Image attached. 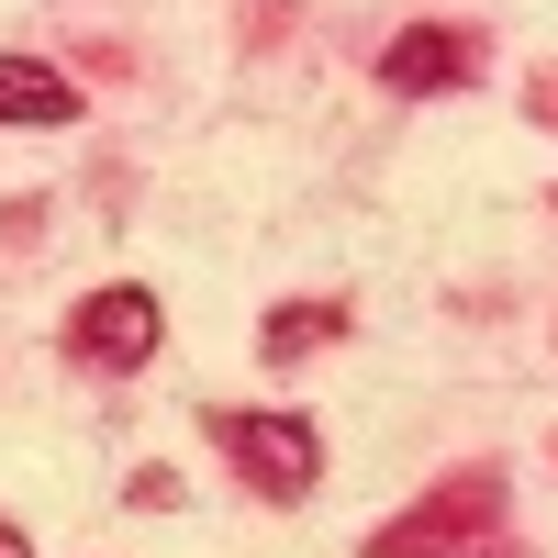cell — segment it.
Listing matches in <instances>:
<instances>
[{
	"instance_id": "cell-1",
	"label": "cell",
	"mask_w": 558,
	"mask_h": 558,
	"mask_svg": "<svg viewBox=\"0 0 558 558\" xmlns=\"http://www.w3.org/2000/svg\"><path fill=\"white\" fill-rule=\"evenodd\" d=\"M213 447L268 492V502H302L324 481V425L313 413H279V402H246V413H213Z\"/></svg>"
},
{
	"instance_id": "cell-2",
	"label": "cell",
	"mask_w": 558,
	"mask_h": 558,
	"mask_svg": "<svg viewBox=\"0 0 558 558\" xmlns=\"http://www.w3.org/2000/svg\"><path fill=\"white\" fill-rule=\"evenodd\" d=\"M157 336H168V313H157V291H134V279H112V291H89V302L68 313V347H78L89 368H146Z\"/></svg>"
},
{
	"instance_id": "cell-3",
	"label": "cell",
	"mask_w": 558,
	"mask_h": 558,
	"mask_svg": "<svg viewBox=\"0 0 558 558\" xmlns=\"http://www.w3.org/2000/svg\"><path fill=\"white\" fill-rule=\"evenodd\" d=\"M0 123H78V78L45 57H0Z\"/></svg>"
},
{
	"instance_id": "cell-4",
	"label": "cell",
	"mask_w": 558,
	"mask_h": 558,
	"mask_svg": "<svg viewBox=\"0 0 558 558\" xmlns=\"http://www.w3.org/2000/svg\"><path fill=\"white\" fill-rule=\"evenodd\" d=\"M380 78L391 89H458V78H470V45H458V34H391V57H380Z\"/></svg>"
},
{
	"instance_id": "cell-5",
	"label": "cell",
	"mask_w": 558,
	"mask_h": 558,
	"mask_svg": "<svg viewBox=\"0 0 558 558\" xmlns=\"http://www.w3.org/2000/svg\"><path fill=\"white\" fill-rule=\"evenodd\" d=\"M313 336H336V313H313V302H279V324H268V357H302Z\"/></svg>"
},
{
	"instance_id": "cell-6",
	"label": "cell",
	"mask_w": 558,
	"mask_h": 558,
	"mask_svg": "<svg viewBox=\"0 0 558 558\" xmlns=\"http://www.w3.org/2000/svg\"><path fill=\"white\" fill-rule=\"evenodd\" d=\"M0 558H34V547H23V525H0Z\"/></svg>"
}]
</instances>
